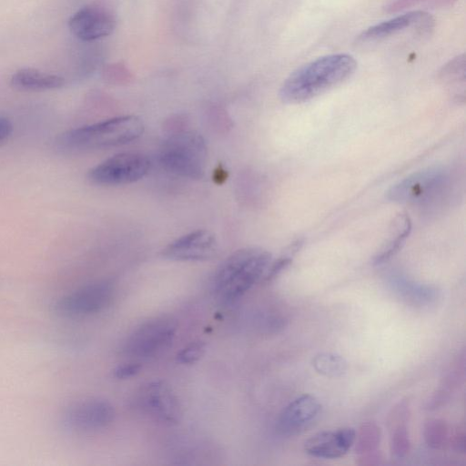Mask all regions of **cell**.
I'll use <instances>...</instances> for the list:
<instances>
[{"label": "cell", "instance_id": "20", "mask_svg": "<svg viewBox=\"0 0 466 466\" xmlns=\"http://www.w3.org/2000/svg\"><path fill=\"white\" fill-rule=\"evenodd\" d=\"M381 438L380 428L375 422L363 423L356 432L355 451L360 457L377 452Z\"/></svg>", "mask_w": 466, "mask_h": 466}, {"label": "cell", "instance_id": "13", "mask_svg": "<svg viewBox=\"0 0 466 466\" xmlns=\"http://www.w3.org/2000/svg\"><path fill=\"white\" fill-rule=\"evenodd\" d=\"M321 411L319 400L310 394L301 395L289 403L280 412L277 432L285 437L295 436L310 427Z\"/></svg>", "mask_w": 466, "mask_h": 466}, {"label": "cell", "instance_id": "23", "mask_svg": "<svg viewBox=\"0 0 466 466\" xmlns=\"http://www.w3.org/2000/svg\"><path fill=\"white\" fill-rule=\"evenodd\" d=\"M206 350L203 341H194L182 349L177 355V361L181 364H193L202 358Z\"/></svg>", "mask_w": 466, "mask_h": 466}, {"label": "cell", "instance_id": "1", "mask_svg": "<svg viewBox=\"0 0 466 466\" xmlns=\"http://www.w3.org/2000/svg\"><path fill=\"white\" fill-rule=\"evenodd\" d=\"M357 66L350 54L318 57L298 67L284 80L279 97L288 104L310 100L345 82L355 73Z\"/></svg>", "mask_w": 466, "mask_h": 466}, {"label": "cell", "instance_id": "18", "mask_svg": "<svg viewBox=\"0 0 466 466\" xmlns=\"http://www.w3.org/2000/svg\"><path fill=\"white\" fill-rule=\"evenodd\" d=\"M11 86L20 91H46L60 88L65 84L62 76L34 68H21L11 76Z\"/></svg>", "mask_w": 466, "mask_h": 466}, {"label": "cell", "instance_id": "24", "mask_svg": "<svg viewBox=\"0 0 466 466\" xmlns=\"http://www.w3.org/2000/svg\"><path fill=\"white\" fill-rule=\"evenodd\" d=\"M449 441L451 449L458 453L465 452V427L463 424L457 426L450 436Z\"/></svg>", "mask_w": 466, "mask_h": 466}, {"label": "cell", "instance_id": "10", "mask_svg": "<svg viewBox=\"0 0 466 466\" xmlns=\"http://www.w3.org/2000/svg\"><path fill=\"white\" fill-rule=\"evenodd\" d=\"M446 171L440 167H428L413 173L392 186L387 198L396 203H415L431 197L445 182Z\"/></svg>", "mask_w": 466, "mask_h": 466}, {"label": "cell", "instance_id": "17", "mask_svg": "<svg viewBox=\"0 0 466 466\" xmlns=\"http://www.w3.org/2000/svg\"><path fill=\"white\" fill-rule=\"evenodd\" d=\"M409 415L408 402L401 401L392 409L388 417L390 450L395 459L406 457L410 450V439L406 425Z\"/></svg>", "mask_w": 466, "mask_h": 466}, {"label": "cell", "instance_id": "16", "mask_svg": "<svg viewBox=\"0 0 466 466\" xmlns=\"http://www.w3.org/2000/svg\"><path fill=\"white\" fill-rule=\"evenodd\" d=\"M465 351L462 350L446 370L439 388L425 404L428 410H435L445 406L453 397L465 380Z\"/></svg>", "mask_w": 466, "mask_h": 466}, {"label": "cell", "instance_id": "3", "mask_svg": "<svg viewBox=\"0 0 466 466\" xmlns=\"http://www.w3.org/2000/svg\"><path fill=\"white\" fill-rule=\"evenodd\" d=\"M144 131L136 116H120L83 126L61 134L56 144L66 151L101 149L128 144Z\"/></svg>", "mask_w": 466, "mask_h": 466}, {"label": "cell", "instance_id": "5", "mask_svg": "<svg viewBox=\"0 0 466 466\" xmlns=\"http://www.w3.org/2000/svg\"><path fill=\"white\" fill-rule=\"evenodd\" d=\"M114 286L99 280L82 286L57 299L52 311L59 318L73 319L89 316L104 309L112 300Z\"/></svg>", "mask_w": 466, "mask_h": 466}, {"label": "cell", "instance_id": "6", "mask_svg": "<svg viewBox=\"0 0 466 466\" xmlns=\"http://www.w3.org/2000/svg\"><path fill=\"white\" fill-rule=\"evenodd\" d=\"M150 167L149 158L141 153H119L92 167L87 178L102 186L127 185L143 178Z\"/></svg>", "mask_w": 466, "mask_h": 466}, {"label": "cell", "instance_id": "12", "mask_svg": "<svg viewBox=\"0 0 466 466\" xmlns=\"http://www.w3.org/2000/svg\"><path fill=\"white\" fill-rule=\"evenodd\" d=\"M217 240L207 229L187 233L167 245L162 250L166 258L177 261H201L215 256Z\"/></svg>", "mask_w": 466, "mask_h": 466}, {"label": "cell", "instance_id": "2", "mask_svg": "<svg viewBox=\"0 0 466 466\" xmlns=\"http://www.w3.org/2000/svg\"><path fill=\"white\" fill-rule=\"evenodd\" d=\"M270 263V253L261 248L236 250L215 271L213 292L224 304L235 302L266 274Z\"/></svg>", "mask_w": 466, "mask_h": 466}, {"label": "cell", "instance_id": "25", "mask_svg": "<svg viewBox=\"0 0 466 466\" xmlns=\"http://www.w3.org/2000/svg\"><path fill=\"white\" fill-rule=\"evenodd\" d=\"M141 370V365L139 363H128L122 366L117 367L115 370V377L118 379H128L135 375H137Z\"/></svg>", "mask_w": 466, "mask_h": 466}, {"label": "cell", "instance_id": "4", "mask_svg": "<svg viewBox=\"0 0 466 466\" xmlns=\"http://www.w3.org/2000/svg\"><path fill=\"white\" fill-rule=\"evenodd\" d=\"M159 165L167 172L187 177L204 176L208 150L203 137L194 131H181L168 137L158 151Z\"/></svg>", "mask_w": 466, "mask_h": 466}, {"label": "cell", "instance_id": "14", "mask_svg": "<svg viewBox=\"0 0 466 466\" xmlns=\"http://www.w3.org/2000/svg\"><path fill=\"white\" fill-rule=\"evenodd\" d=\"M68 26L76 38L94 41L111 35L116 27V21L106 9L87 5L70 17Z\"/></svg>", "mask_w": 466, "mask_h": 466}, {"label": "cell", "instance_id": "19", "mask_svg": "<svg viewBox=\"0 0 466 466\" xmlns=\"http://www.w3.org/2000/svg\"><path fill=\"white\" fill-rule=\"evenodd\" d=\"M411 231V220L408 214H399L392 223L387 242L373 258L374 265H380L394 257L402 248Z\"/></svg>", "mask_w": 466, "mask_h": 466}, {"label": "cell", "instance_id": "11", "mask_svg": "<svg viewBox=\"0 0 466 466\" xmlns=\"http://www.w3.org/2000/svg\"><path fill=\"white\" fill-rule=\"evenodd\" d=\"M433 25L432 16L424 11H410L370 25L356 38L358 45L377 43L408 30L425 31Z\"/></svg>", "mask_w": 466, "mask_h": 466}, {"label": "cell", "instance_id": "9", "mask_svg": "<svg viewBox=\"0 0 466 466\" xmlns=\"http://www.w3.org/2000/svg\"><path fill=\"white\" fill-rule=\"evenodd\" d=\"M142 410L153 419L167 424H177L182 409L172 389L163 380H154L144 385L138 394Z\"/></svg>", "mask_w": 466, "mask_h": 466}, {"label": "cell", "instance_id": "8", "mask_svg": "<svg viewBox=\"0 0 466 466\" xmlns=\"http://www.w3.org/2000/svg\"><path fill=\"white\" fill-rule=\"evenodd\" d=\"M114 418L115 410L110 402L100 398H86L67 406L61 422L72 431H91L107 427Z\"/></svg>", "mask_w": 466, "mask_h": 466}, {"label": "cell", "instance_id": "22", "mask_svg": "<svg viewBox=\"0 0 466 466\" xmlns=\"http://www.w3.org/2000/svg\"><path fill=\"white\" fill-rule=\"evenodd\" d=\"M312 363L319 373L330 378L339 377L347 370L346 360L337 354H318L314 357Z\"/></svg>", "mask_w": 466, "mask_h": 466}, {"label": "cell", "instance_id": "21", "mask_svg": "<svg viewBox=\"0 0 466 466\" xmlns=\"http://www.w3.org/2000/svg\"><path fill=\"white\" fill-rule=\"evenodd\" d=\"M423 437L430 448L434 450L444 448L450 439L447 422L442 419L437 418L427 420L423 426Z\"/></svg>", "mask_w": 466, "mask_h": 466}, {"label": "cell", "instance_id": "7", "mask_svg": "<svg viewBox=\"0 0 466 466\" xmlns=\"http://www.w3.org/2000/svg\"><path fill=\"white\" fill-rule=\"evenodd\" d=\"M175 333L176 324L171 319H150L134 329L126 341L124 350L136 358L157 357L171 346Z\"/></svg>", "mask_w": 466, "mask_h": 466}, {"label": "cell", "instance_id": "26", "mask_svg": "<svg viewBox=\"0 0 466 466\" xmlns=\"http://www.w3.org/2000/svg\"><path fill=\"white\" fill-rule=\"evenodd\" d=\"M13 125L11 121L4 116H0V143L5 141L12 133Z\"/></svg>", "mask_w": 466, "mask_h": 466}, {"label": "cell", "instance_id": "15", "mask_svg": "<svg viewBox=\"0 0 466 466\" xmlns=\"http://www.w3.org/2000/svg\"><path fill=\"white\" fill-rule=\"evenodd\" d=\"M355 436L353 428L323 431L309 438L304 443V450L316 458H340L354 445Z\"/></svg>", "mask_w": 466, "mask_h": 466}]
</instances>
